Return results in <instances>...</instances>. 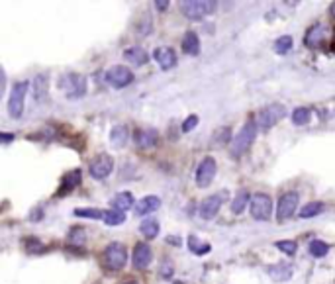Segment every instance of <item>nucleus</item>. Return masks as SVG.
Returning a JSON list of instances; mask_svg holds the SVG:
<instances>
[{"label":"nucleus","mask_w":335,"mask_h":284,"mask_svg":"<svg viewBox=\"0 0 335 284\" xmlns=\"http://www.w3.org/2000/svg\"><path fill=\"white\" fill-rule=\"evenodd\" d=\"M67 241H69L71 245L83 247L87 243V232H85L83 228H71V232L67 235Z\"/></svg>","instance_id":"obj_30"},{"label":"nucleus","mask_w":335,"mask_h":284,"mask_svg":"<svg viewBox=\"0 0 335 284\" xmlns=\"http://www.w3.org/2000/svg\"><path fill=\"white\" fill-rule=\"evenodd\" d=\"M161 206V198L159 196H153V194H149L145 198H141L139 202H137V216H149V214H153V212H157Z\"/></svg>","instance_id":"obj_18"},{"label":"nucleus","mask_w":335,"mask_h":284,"mask_svg":"<svg viewBox=\"0 0 335 284\" xmlns=\"http://www.w3.org/2000/svg\"><path fill=\"white\" fill-rule=\"evenodd\" d=\"M14 137H16L14 133H8V131H6V133H2V135H0V141L4 143V145H8V143L14 139Z\"/></svg>","instance_id":"obj_39"},{"label":"nucleus","mask_w":335,"mask_h":284,"mask_svg":"<svg viewBox=\"0 0 335 284\" xmlns=\"http://www.w3.org/2000/svg\"><path fill=\"white\" fill-rule=\"evenodd\" d=\"M127 284H137V282H127Z\"/></svg>","instance_id":"obj_44"},{"label":"nucleus","mask_w":335,"mask_h":284,"mask_svg":"<svg viewBox=\"0 0 335 284\" xmlns=\"http://www.w3.org/2000/svg\"><path fill=\"white\" fill-rule=\"evenodd\" d=\"M76 218H88V220H104V210L96 208H76L73 212Z\"/></svg>","instance_id":"obj_28"},{"label":"nucleus","mask_w":335,"mask_h":284,"mask_svg":"<svg viewBox=\"0 0 335 284\" xmlns=\"http://www.w3.org/2000/svg\"><path fill=\"white\" fill-rule=\"evenodd\" d=\"M102 263H104V267L108 271H122L125 267V263H127V249H125V245L118 243V241L110 243L104 249V253H102Z\"/></svg>","instance_id":"obj_3"},{"label":"nucleus","mask_w":335,"mask_h":284,"mask_svg":"<svg viewBox=\"0 0 335 284\" xmlns=\"http://www.w3.org/2000/svg\"><path fill=\"white\" fill-rule=\"evenodd\" d=\"M216 2H202V0H188L181 2V12L185 14L188 20H202L206 14L214 12Z\"/></svg>","instance_id":"obj_7"},{"label":"nucleus","mask_w":335,"mask_h":284,"mask_svg":"<svg viewBox=\"0 0 335 284\" xmlns=\"http://www.w3.org/2000/svg\"><path fill=\"white\" fill-rule=\"evenodd\" d=\"M139 232H141V235H143L145 239H155V237H157V233H159V221L157 220L141 221Z\"/></svg>","instance_id":"obj_27"},{"label":"nucleus","mask_w":335,"mask_h":284,"mask_svg":"<svg viewBox=\"0 0 335 284\" xmlns=\"http://www.w3.org/2000/svg\"><path fill=\"white\" fill-rule=\"evenodd\" d=\"M59 89L65 92V96L69 100L83 98L87 94V77L79 75V73H69L59 78Z\"/></svg>","instance_id":"obj_2"},{"label":"nucleus","mask_w":335,"mask_h":284,"mask_svg":"<svg viewBox=\"0 0 335 284\" xmlns=\"http://www.w3.org/2000/svg\"><path fill=\"white\" fill-rule=\"evenodd\" d=\"M310 118H312L310 108H304V106H300V108H296V110L292 112V122H294V126H306V124L310 122Z\"/></svg>","instance_id":"obj_32"},{"label":"nucleus","mask_w":335,"mask_h":284,"mask_svg":"<svg viewBox=\"0 0 335 284\" xmlns=\"http://www.w3.org/2000/svg\"><path fill=\"white\" fill-rule=\"evenodd\" d=\"M104 223L106 225H120L125 221V212H118V210H104Z\"/></svg>","instance_id":"obj_31"},{"label":"nucleus","mask_w":335,"mask_h":284,"mask_svg":"<svg viewBox=\"0 0 335 284\" xmlns=\"http://www.w3.org/2000/svg\"><path fill=\"white\" fill-rule=\"evenodd\" d=\"M257 129L259 128H257L255 120H249L243 124V128L239 129V133H236V137L231 141V157L239 159L247 153L255 141V137H257Z\"/></svg>","instance_id":"obj_1"},{"label":"nucleus","mask_w":335,"mask_h":284,"mask_svg":"<svg viewBox=\"0 0 335 284\" xmlns=\"http://www.w3.org/2000/svg\"><path fill=\"white\" fill-rule=\"evenodd\" d=\"M323 210H325V206H323L322 202H308L306 206L298 212V216L304 218V220H308V218H314V216H320Z\"/></svg>","instance_id":"obj_26"},{"label":"nucleus","mask_w":335,"mask_h":284,"mask_svg":"<svg viewBox=\"0 0 335 284\" xmlns=\"http://www.w3.org/2000/svg\"><path fill=\"white\" fill-rule=\"evenodd\" d=\"M292 49V38L290 36H282L274 41V51L278 55H286V53Z\"/></svg>","instance_id":"obj_33"},{"label":"nucleus","mask_w":335,"mask_h":284,"mask_svg":"<svg viewBox=\"0 0 335 284\" xmlns=\"http://www.w3.org/2000/svg\"><path fill=\"white\" fill-rule=\"evenodd\" d=\"M249 206H251V216L257 221L271 220V216H273V200H271L269 194H263V192L253 194Z\"/></svg>","instance_id":"obj_6"},{"label":"nucleus","mask_w":335,"mask_h":284,"mask_svg":"<svg viewBox=\"0 0 335 284\" xmlns=\"http://www.w3.org/2000/svg\"><path fill=\"white\" fill-rule=\"evenodd\" d=\"M25 243H28V245H25L28 247V251H32V253H43V251H45V245H41L36 237L25 239Z\"/></svg>","instance_id":"obj_37"},{"label":"nucleus","mask_w":335,"mask_h":284,"mask_svg":"<svg viewBox=\"0 0 335 284\" xmlns=\"http://www.w3.org/2000/svg\"><path fill=\"white\" fill-rule=\"evenodd\" d=\"M81 177H83V173H81V168H73V171H69L65 177H63V184L61 188H59V192L57 196H67L69 192H73L74 188L81 184Z\"/></svg>","instance_id":"obj_17"},{"label":"nucleus","mask_w":335,"mask_h":284,"mask_svg":"<svg viewBox=\"0 0 335 284\" xmlns=\"http://www.w3.org/2000/svg\"><path fill=\"white\" fill-rule=\"evenodd\" d=\"M134 141L139 149H151L159 143V135L155 129H137L134 133Z\"/></svg>","instance_id":"obj_15"},{"label":"nucleus","mask_w":335,"mask_h":284,"mask_svg":"<svg viewBox=\"0 0 335 284\" xmlns=\"http://www.w3.org/2000/svg\"><path fill=\"white\" fill-rule=\"evenodd\" d=\"M216 171H218V165H216V159L214 157H206L202 163L196 168V184L200 188H206L210 186L214 177H216Z\"/></svg>","instance_id":"obj_11"},{"label":"nucleus","mask_w":335,"mask_h":284,"mask_svg":"<svg viewBox=\"0 0 335 284\" xmlns=\"http://www.w3.org/2000/svg\"><path fill=\"white\" fill-rule=\"evenodd\" d=\"M222 196L220 194H212L208 198H204L202 202H200V208H198V214L202 220H214L216 216H218V212H220V208H222Z\"/></svg>","instance_id":"obj_12"},{"label":"nucleus","mask_w":335,"mask_h":284,"mask_svg":"<svg viewBox=\"0 0 335 284\" xmlns=\"http://www.w3.org/2000/svg\"><path fill=\"white\" fill-rule=\"evenodd\" d=\"M167 243H169V245H181V239H178V237H176V235H169V237H167Z\"/></svg>","instance_id":"obj_41"},{"label":"nucleus","mask_w":335,"mask_h":284,"mask_svg":"<svg viewBox=\"0 0 335 284\" xmlns=\"http://www.w3.org/2000/svg\"><path fill=\"white\" fill-rule=\"evenodd\" d=\"M276 249L282 251L285 255H294L296 253V243L290 241V239H285V241H276Z\"/></svg>","instance_id":"obj_35"},{"label":"nucleus","mask_w":335,"mask_h":284,"mask_svg":"<svg viewBox=\"0 0 335 284\" xmlns=\"http://www.w3.org/2000/svg\"><path fill=\"white\" fill-rule=\"evenodd\" d=\"M167 6H169V2H167V0H159V2H155V8H157V10H161V12L167 10Z\"/></svg>","instance_id":"obj_40"},{"label":"nucleus","mask_w":335,"mask_h":284,"mask_svg":"<svg viewBox=\"0 0 335 284\" xmlns=\"http://www.w3.org/2000/svg\"><path fill=\"white\" fill-rule=\"evenodd\" d=\"M34 212H36V214H34V216H30V220H41V216H43V214H41V210H39V208H37V210H34Z\"/></svg>","instance_id":"obj_42"},{"label":"nucleus","mask_w":335,"mask_h":284,"mask_svg":"<svg viewBox=\"0 0 335 284\" xmlns=\"http://www.w3.org/2000/svg\"><path fill=\"white\" fill-rule=\"evenodd\" d=\"M196 126H198V116H194V114H192V116H188L185 122H183V133H188V131H192V129L196 128Z\"/></svg>","instance_id":"obj_38"},{"label":"nucleus","mask_w":335,"mask_h":284,"mask_svg":"<svg viewBox=\"0 0 335 284\" xmlns=\"http://www.w3.org/2000/svg\"><path fill=\"white\" fill-rule=\"evenodd\" d=\"M183 51L186 55H198L200 53V39L194 32H186L185 38H183Z\"/></svg>","instance_id":"obj_22"},{"label":"nucleus","mask_w":335,"mask_h":284,"mask_svg":"<svg viewBox=\"0 0 335 284\" xmlns=\"http://www.w3.org/2000/svg\"><path fill=\"white\" fill-rule=\"evenodd\" d=\"M127 139H130V129H127V126H122V124H120V126H114V128L110 129V143L114 147L122 149V147H125Z\"/></svg>","instance_id":"obj_21"},{"label":"nucleus","mask_w":335,"mask_h":284,"mask_svg":"<svg viewBox=\"0 0 335 284\" xmlns=\"http://www.w3.org/2000/svg\"><path fill=\"white\" fill-rule=\"evenodd\" d=\"M153 59L159 63L163 71H169V69H173L174 65H176V55L171 47H157L155 51H153Z\"/></svg>","instance_id":"obj_16"},{"label":"nucleus","mask_w":335,"mask_h":284,"mask_svg":"<svg viewBox=\"0 0 335 284\" xmlns=\"http://www.w3.org/2000/svg\"><path fill=\"white\" fill-rule=\"evenodd\" d=\"M188 249H190L194 255H206V253H210V245L204 243V241H200L196 235H190V237H188Z\"/></svg>","instance_id":"obj_29"},{"label":"nucleus","mask_w":335,"mask_h":284,"mask_svg":"<svg viewBox=\"0 0 335 284\" xmlns=\"http://www.w3.org/2000/svg\"><path fill=\"white\" fill-rule=\"evenodd\" d=\"M47 75H37L36 78H34V96H36L37 102H43L45 98H47Z\"/></svg>","instance_id":"obj_24"},{"label":"nucleus","mask_w":335,"mask_h":284,"mask_svg":"<svg viewBox=\"0 0 335 284\" xmlns=\"http://www.w3.org/2000/svg\"><path fill=\"white\" fill-rule=\"evenodd\" d=\"M28 89H30V82L28 80H22V82H16L10 91V98H8V114L10 118L18 120L24 114V98L28 94Z\"/></svg>","instance_id":"obj_5"},{"label":"nucleus","mask_w":335,"mask_h":284,"mask_svg":"<svg viewBox=\"0 0 335 284\" xmlns=\"http://www.w3.org/2000/svg\"><path fill=\"white\" fill-rule=\"evenodd\" d=\"M329 12H331V16L335 18V2L331 4V6H329Z\"/></svg>","instance_id":"obj_43"},{"label":"nucleus","mask_w":335,"mask_h":284,"mask_svg":"<svg viewBox=\"0 0 335 284\" xmlns=\"http://www.w3.org/2000/svg\"><path fill=\"white\" fill-rule=\"evenodd\" d=\"M151 259H153L151 247L147 243H137L136 249H134V257H132V263L137 271H145L151 265Z\"/></svg>","instance_id":"obj_13"},{"label":"nucleus","mask_w":335,"mask_h":284,"mask_svg":"<svg viewBox=\"0 0 335 284\" xmlns=\"http://www.w3.org/2000/svg\"><path fill=\"white\" fill-rule=\"evenodd\" d=\"M249 202H251V194H249L245 188H241V190L236 194V198L231 200V212H234V214H241V212L247 208Z\"/></svg>","instance_id":"obj_25"},{"label":"nucleus","mask_w":335,"mask_h":284,"mask_svg":"<svg viewBox=\"0 0 335 284\" xmlns=\"http://www.w3.org/2000/svg\"><path fill=\"white\" fill-rule=\"evenodd\" d=\"M106 82L114 89H125L134 82V73L127 67L116 65V67H110L106 71Z\"/></svg>","instance_id":"obj_8"},{"label":"nucleus","mask_w":335,"mask_h":284,"mask_svg":"<svg viewBox=\"0 0 335 284\" xmlns=\"http://www.w3.org/2000/svg\"><path fill=\"white\" fill-rule=\"evenodd\" d=\"M124 57L130 61L132 65H136V67H141V65H145L149 61V55L147 51L143 49V47H139V45H134V47H127L124 51Z\"/></svg>","instance_id":"obj_20"},{"label":"nucleus","mask_w":335,"mask_h":284,"mask_svg":"<svg viewBox=\"0 0 335 284\" xmlns=\"http://www.w3.org/2000/svg\"><path fill=\"white\" fill-rule=\"evenodd\" d=\"M134 206V196L132 192H118L112 200V208L118 212H127L130 208Z\"/></svg>","instance_id":"obj_23"},{"label":"nucleus","mask_w":335,"mask_h":284,"mask_svg":"<svg viewBox=\"0 0 335 284\" xmlns=\"http://www.w3.org/2000/svg\"><path fill=\"white\" fill-rule=\"evenodd\" d=\"M285 116H286V108L282 104L274 102L261 110L259 114H257V118H255V124H257V128L259 129H271Z\"/></svg>","instance_id":"obj_4"},{"label":"nucleus","mask_w":335,"mask_h":284,"mask_svg":"<svg viewBox=\"0 0 335 284\" xmlns=\"http://www.w3.org/2000/svg\"><path fill=\"white\" fill-rule=\"evenodd\" d=\"M88 171H90V177L92 179L102 181V179H106L112 171H114V159L108 153H100V155H96L90 161Z\"/></svg>","instance_id":"obj_9"},{"label":"nucleus","mask_w":335,"mask_h":284,"mask_svg":"<svg viewBox=\"0 0 335 284\" xmlns=\"http://www.w3.org/2000/svg\"><path fill=\"white\" fill-rule=\"evenodd\" d=\"M323 39H325V27H323L322 24H316V26H312L310 30H308V34H306V45H308L310 49H320Z\"/></svg>","instance_id":"obj_19"},{"label":"nucleus","mask_w":335,"mask_h":284,"mask_svg":"<svg viewBox=\"0 0 335 284\" xmlns=\"http://www.w3.org/2000/svg\"><path fill=\"white\" fill-rule=\"evenodd\" d=\"M267 274L274 282H288L292 278L294 271H292V265H288V263H274V265L267 267Z\"/></svg>","instance_id":"obj_14"},{"label":"nucleus","mask_w":335,"mask_h":284,"mask_svg":"<svg viewBox=\"0 0 335 284\" xmlns=\"http://www.w3.org/2000/svg\"><path fill=\"white\" fill-rule=\"evenodd\" d=\"M298 200H300V194L298 192L282 194V198L278 200V208H276V220L278 221L290 220V218L296 214Z\"/></svg>","instance_id":"obj_10"},{"label":"nucleus","mask_w":335,"mask_h":284,"mask_svg":"<svg viewBox=\"0 0 335 284\" xmlns=\"http://www.w3.org/2000/svg\"><path fill=\"white\" fill-rule=\"evenodd\" d=\"M159 272H161V276H163V278H165V280H169V278H173V272H174L173 263L165 259V261H163V263H161V271H159Z\"/></svg>","instance_id":"obj_36"},{"label":"nucleus","mask_w":335,"mask_h":284,"mask_svg":"<svg viewBox=\"0 0 335 284\" xmlns=\"http://www.w3.org/2000/svg\"><path fill=\"white\" fill-rule=\"evenodd\" d=\"M327 251H329V245L323 243V241H320V239H316V241H312L310 243V253L314 255V257H318V259L325 257Z\"/></svg>","instance_id":"obj_34"}]
</instances>
